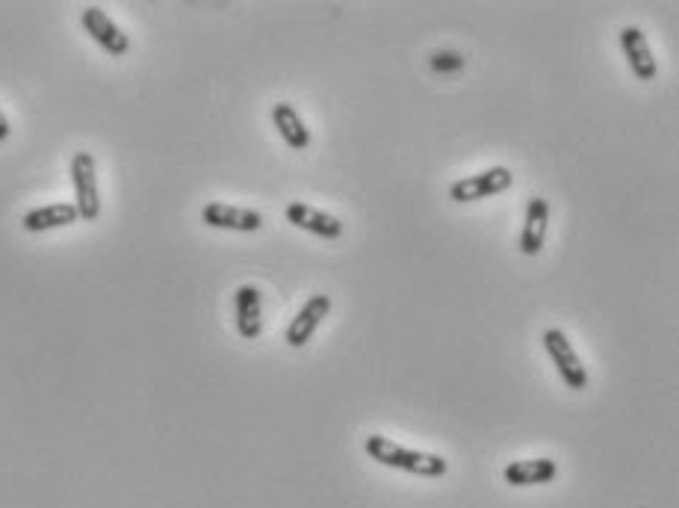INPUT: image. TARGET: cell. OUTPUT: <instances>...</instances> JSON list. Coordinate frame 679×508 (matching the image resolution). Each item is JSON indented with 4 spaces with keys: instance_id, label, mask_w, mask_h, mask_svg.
<instances>
[{
    "instance_id": "14",
    "label": "cell",
    "mask_w": 679,
    "mask_h": 508,
    "mask_svg": "<svg viewBox=\"0 0 679 508\" xmlns=\"http://www.w3.org/2000/svg\"><path fill=\"white\" fill-rule=\"evenodd\" d=\"M272 125L278 127L281 139H284L293 151H305V148H310V130L305 127L302 116H299V110H296L293 104H287V101L275 104V107H272Z\"/></svg>"
},
{
    "instance_id": "15",
    "label": "cell",
    "mask_w": 679,
    "mask_h": 508,
    "mask_svg": "<svg viewBox=\"0 0 679 508\" xmlns=\"http://www.w3.org/2000/svg\"><path fill=\"white\" fill-rule=\"evenodd\" d=\"M429 68L437 71V74H452V71L464 68V57L458 51H437V54L429 57Z\"/></svg>"
},
{
    "instance_id": "7",
    "label": "cell",
    "mask_w": 679,
    "mask_h": 508,
    "mask_svg": "<svg viewBox=\"0 0 679 508\" xmlns=\"http://www.w3.org/2000/svg\"><path fill=\"white\" fill-rule=\"evenodd\" d=\"M284 216L290 225L308 231V234H316L322 240H340L343 237V222L313 204H305V201H290L284 207Z\"/></svg>"
},
{
    "instance_id": "5",
    "label": "cell",
    "mask_w": 679,
    "mask_h": 508,
    "mask_svg": "<svg viewBox=\"0 0 679 508\" xmlns=\"http://www.w3.org/2000/svg\"><path fill=\"white\" fill-rule=\"evenodd\" d=\"M80 24H83V30L89 33V39H92L101 51H107L110 57H124V54L130 51L127 33H124L122 27L107 15L101 6H86L83 15H80Z\"/></svg>"
},
{
    "instance_id": "3",
    "label": "cell",
    "mask_w": 679,
    "mask_h": 508,
    "mask_svg": "<svg viewBox=\"0 0 679 508\" xmlns=\"http://www.w3.org/2000/svg\"><path fill=\"white\" fill-rule=\"evenodd\" d=\"M544 349H547L550 361L556 364L561 381L570 390H585L588 387V370H585L582 358L576 355L573 343L567 340V334L561 328H547L544 331Z\"/></svg>"
},
{
    "instance_id": "10",
    "label": "cell",
    "mask_w": 679,
    "mask_h": 508,
    "mask_svg": "<svg viewBox=\"0 0 679 508\" xmlns=\"http://www.w3.org/2000/svg\"><path fill=\"white\" fill-rule=\"evenodd\" d=\"M550 231V201L544 195H532L526 204V219H523V234H520V252L526 257H535L544 249Z\"/></svg>"
},
{
    "instance_id": "1",
    "label": "cell",
    "mask_w": 679,
    "mask_h": 508,
    "mask_svg": "<svg viewBox=\"0 0 679 508\" xmlns=\"http://www.w3.org/2000/svg\"><path fill=\"white\" fill-rule=\"evenodd\" d=\"M364 449H367V455L375 464L393 467V470H402V473H411V476H423V479H440L449 470L446 458H440L434 452H420V449L393 444L384 435H370Z\"/></svg>"
},
{
    "instance_id": "4",
    "label": "cell",
    "mask_w": 679,
    "mask_h": 508,
    "mask_svg": "<svg viewBox=\"0 0 679 508\" xmlns=\"http://www.w3.org/2000/svg\"><path fill=\"white\" fill-rule=\"evenodd\" d=\"M514 184V175L511 169L505 166H494L488 172H479V175H470V178H461L449 187V198L458 201V204H473V201H482V198H494L499 192L511 190Z\"/></svg>"
},
{
    "instance_id": "9",
    "label": "cell",
    "mask_w": 679,
    "mask_h": 508,
    "mask_svg": "<svg viewBox=\"0 0 679 508\" xmlns=\"http://www.w3.org/2000/svg\"><path fill=\"white\" fill-rule=\"evenodd\" d=\"M620 51H623L626 63H629L632 74H635L638 80H656L659 65H656V57H653L650 42H647V36L641 33V27L629 24V27L620 30Z\"/></svg>"
},
{
    "instance_id": "2",
    "label": "cell",
    "mask_w": 679,
    "mask_h": 508,
    "mask_svg": "<svg viewBox=\"0 0 679 508\" xmlns=\"http://www.w3.org/2000/svg\"><path fill=\"white\" fill-rule=\"evenodd\" d=\"M71 187L74 207L83 222H95L101 216V192H98V169L89 151H77L71 157Z\"/></svg>"
},
{
    "instance_id": "6",
    "label": "cell",
    "mask_w": 679,
    "mask_h": 508,
    "mask_svg": "<svg viewBox=\"0 0 679 508\" xmlns=\"http://www.w3.org/2000/svg\"><path fill=\"white\" fill-rule=\"evenodd\" d=\"M201 222L219 231H240V234H254L263 228V216L248 207H234L225 201H210L201 210Z\"/></svg>"
},
{
    "instance_id": "16",
    "label": "cell",
    "mask_w": 679,
    "mask_h": 508,
    "mask_svg": "<svg viewBox=\"0 0 679 508\" xmlns=\"http://www.w3.org/2000/svg\"><path fill=\"white\" fill-rule=\"evenodd\" d=\"M9 133H12V127H9L6 116H3V110H0V142H6V139H9Z\"/></svg>"
},
{
    "instance_id": "8",
    "label": "cell",
    "mask_w": 679,
    "mask_h": 508,
    "mask_svg": "<svg viewBox=\"0 0 679 508\" xmlns=\"http://www.w3.org/2000/svg\"><path fill=\"white\" fill-rule=\"evenodd\" d=\"M328 311H331V296H328V293H313L308 302L302 305V311H299V314L293 317V322L287 325V331H284L287 346H293V349L308 346L310 337H313L316 328L322 325V319L328 317Z\"/></svg>"
},
{
    "instance_id": "11",
    "label": "cell",
    "mask_w": 679,
    "mask_h": 508,
    "mask_svg": "<svg viewBox=\"0 0 679 508\" xmlns=\"http://www.w3.org/2000/svg\"><path fill=\"white\" fill-rule=\"evenodd\" d=\"M234 322L243 340H257L263 331V299L254 284H243L234 293Z\"/></svg>"
},
{
    "instance_id": "12",
    "label": "cell",
    "mask_w": 679,
    "mask_h": 508,
    "mask_svg": "<svg viewBox=\"0 0 679 508\" xmlns=\"http://www.w3.org/2000/svg\"><path fill=\"white\" fill-rule=\"evenodd\" d=\"M558 476V464L553 458H520L511 461L502 470V479L514 488H529V485H547Z\"/></svg>"
},
{
    "instance_id": "13",
    "label": "cell",
    "mask_w": 679,
    "mask_h": 508,
    "mask_svg": "<svg viewBox=\"0 0 679 508\" xmlns=\"http://www.w3.org/2000/svg\"><path fill=\"white\" fill-rule=\"evenodd\" d=\"M74 222H80L77 207L68 204V201H57V204H45V207L27 210L24 219H21V228L30 231V234H45V231H54V228H68Z\"/></svg>"
}]
</instances>
